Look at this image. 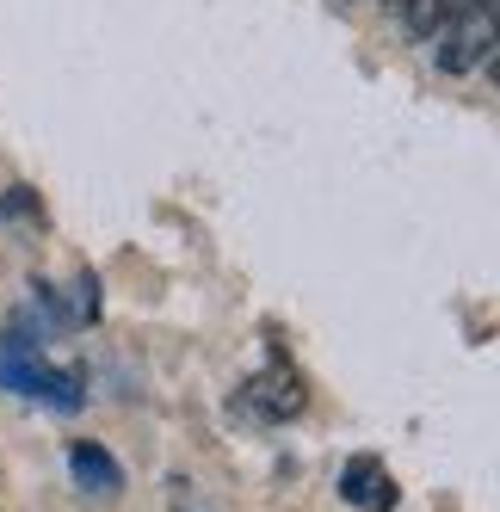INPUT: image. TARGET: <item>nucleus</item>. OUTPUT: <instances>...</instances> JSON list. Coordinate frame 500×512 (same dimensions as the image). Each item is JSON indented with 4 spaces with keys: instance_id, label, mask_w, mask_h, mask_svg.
Returning a JSON list of instances; mask_svg holds the SVG:
<instances>
[{
    "instance_id": "nucleus-6",
    "label": "nucleus",
    "mask_w": 500,
    "mask_h": 512,
    "mask_svg": "<svg viewBox=\"0 0 500 512\" xmlns=\"http://www.w3.org/2000/svg\"><path fill=\"white\" fill-rule=\"evenodd\" d=\"M463 7H470V0H396L408 38H439V31H445Z\"/></svg>"
},
{
    "instance_id": "nucleus-5",
    "label": "nucleus",
    "mask_w": 500,
    "mask_h": 512,
    "mask_svg": "<svg viewBox=\"0 0 500 512\" xmlns=\"http://www.w3.org/2000/svg\"><path fill=\"white\" fill-rule=\"evenodd\" d=\"M68 475H75V488H87V494H118L124 488V469H118V457L105 451V445H68Z\"/></svg>"
},
{
    "instance_id": "nucleus-3",
    "label": "nucleus",
    "mask_w": 500,
    "mask_h": 512,
    "mask_svg": "<svg viewBox=\"0 0 500 512\" xmlns=\"http://www.w3.org/2000/svg\"><path fill=\"white\" fill-rule=\"evenodd\" d=\"M340 500L359 506V512H389L396 506V475H389L377 457H352L340 469Z\"/></svg>"
},
{
    "instance_id": "nucleus-1",
    "label": "nucleus",
    "mask_w": 500,
    "mask_h": 512,
    "mask_svg": "<svg viewBox=\"0 0 500 512\" xmlns=\"http://www.w3.org/2000/svg\"><path fill=\"white\" fill-rule=\"evenodd\" d=\"M0 389L38 401V408H62V414H75L87 401L81 377L62 371V364H50L38 352V340H0Z\"/></svg>"
},
{
    "instance_id": "nucleus-2",
    "label": "nucleus",
    "mask_w": 500,
    "mask_h": 512,
    "mask_svg": "<svg viewBox=\"0 0 500 512\" xmlns=\"http://www.w3.org/2000/svg\"><path fill=\"white\" fill-rule=\"evenodd\" d=\"M494 44H500V13L494 7H463L433 38V62L445 75H476V68H488Z\"/></svg>"
},
{
    "instance_id": "nucleus-4",
    "label": "nucleus",
    "mask_w": 500,
    "mask_h": 512,
    "mask_svg": "<svg viewBox=\"0 0 500 512\" xmlns=\"http://www.w3.org/2000/svg\"><path fill=\"white\" fill-rule=\"evenodd\" d=\"M303 401H309V395H303L297 371H284V364H272V371H260L254 383H247V408L266 414V420H297Z\"/></svg>"
},
{
    "instance_id": "nucleus-7",
    "label": "nucleus",
    "mask_w": 500,
    "mask_h": 512,
    "mask_svg": "<svg viewBox=\"0 0 500 512\" xmlns=\"http://www.w3.org/2000/svg\"><path fill=\"white\" fill-rule=\"evenodd\" d=\"M13 216H31V192H25V186H7V192H0V223H13Z\"/></svg>"
}]
</instances>
